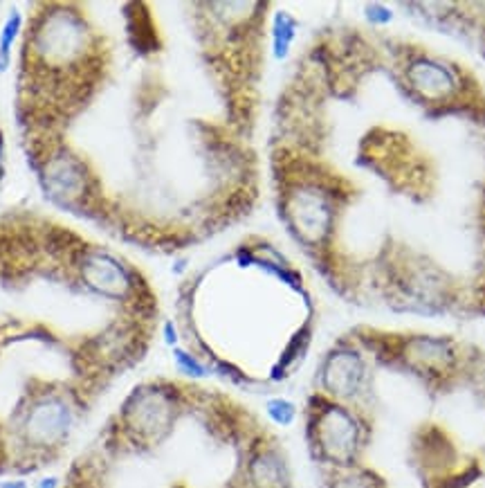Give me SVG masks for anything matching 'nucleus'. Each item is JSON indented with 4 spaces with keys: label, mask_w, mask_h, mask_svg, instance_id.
<instances>
[{
    "label": "nucleus",
    "mask_w": 485,
    "mask_h": 488,
    "mask_svg": "<svg viewBox=\"0 0 485 488\" xmlns=\"http://www.w3.org/2000/svg\"><path fill=\"white\" fill-rule=\"evenodd\" d=\"M265 189L297 257L353 306L485 315V86L389 23L317 27L263 138Z\"/></svg>",
    "instance_id": "2"
},
{
    "label": "nucleus",
    "mask_w": 485,
    "mask_h": 488,
    "mask_svg": "<svg viewBox=\"0 0 485 488\" xmlns=\"http://www.w3.org/2000/svg\"><path fill=\"white\" fill-rule=\"evenodd\" d=\"M265 415H268V418L274 423V426L288 427L297 421V416H300V407H297L292 401H288V398L272 397L268 398V403H265Z\"/></svg>",
    "instance_id": "4"
},
{
    "label": "nucleus",
    "mask_w": 485,
    "mask_h": 488,
    "mask_svg": "<svg viewBox=\"0 0 485 488\" xmlns=\"http://www.w3.org/2000/svg\"><path fill=\"white\" fill-rule=\"evenodd\" d=\"M16 115L48 203L113 245L180 254L265 192L270 3H39Z\"/></svg>",
    "instance_id": "1"
},
{
    "label": "nucleus",
    "mask_w": 485,
    "mask_h": 488,
    "mask_svg": "<svg viewBox=\"0 0 485 488\" xmlns=\"http://www.w3.org/2000/svg\"><path fill=\"white\" fill-rule=\"evenodd\" d=\"M0 488H30L25 480H9V482H0Z\"/></svg>",
    "instance_id": "6"
},
{
    "label": "nucleus",
    "mask_w": 485,
    "mask_h": 488,
    "mask_svg": "<svg viewBox=\"0 0 485 488\" xmlns=\"http://www.w3.org/2000/svg\"><path fill=\"white\" fill-rule=\"evenodd\" d=\"M34 488H61V480L59 477H45Z\"/></svg>",
    "instance_id": "5"
},
{
    "label": "nucleus",
    "mask_w": 485,
    "mask_h": 488,
    "mask_svg": "<svg viewBox=\"0 0 485 488\" xmlns=\"http://www.w3.org/2000/svg\"><path fill=\"white\" fill-rule=\"evenodd\" d=\"M169 324L209 376L245 389L279 388L315 342V275L270 236L242 234L180 279Z\"/></svg>",
    "instance_id": "3"
}]
</instances>
